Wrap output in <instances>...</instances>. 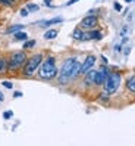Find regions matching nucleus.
<instances>
[{
  "label": "nucleus",
  "instance_id": "nucleus-1",
  "mask_svg": "<svg viewBox=\"0 0 135 146\" xmlns=\"http://www.w3.org/2000/svg\"><path fill=\"white\" fill-rule=\"evenodd\" d=\"M57 72H59V66H57L56 56L52 53H47L43 59V62H41L38 71H37V78L41 81L50 83V81L56 80Z\"/></svg>",
  "mask_w": 135,
  "mask_h": 146
},
{
  "label": "nucleus",
  "instance_id": "nucleus-2",
  "mask_svg": "<svg viewBox=\"0 0 135 146\" xmlns=\"http://www.w3.org/2000/svg\"><path fill=\"white\" fill-rule=\"evenodd\" d=\"M78 61L77 56H68L63 59V62L59 68V72H57V77H56V83L62 87H66L69 86L72 81H71V74H72V68L75 65V62Z\"/></svg>",
  "mask_w": 135,
  "mask_h": 146
},
{
  "label": "nucleus",
  "instance_id": "nucleus-3",
  "mask_svg": "<svg viewBox=\"0 0 135 146\" xmlns=\"http://www.w3.org/2000/svg\"><path fill=\"white\" fill-rule=\"evenodd\" d=\"M44 53L43 52H38V53H32L31 56L27 58V61H25L22 70H21V75L24 78H32V77L37 75V71L41 65L44 59Z\"/></svg>",
  "mask_w": 135,
  "mask_h": 146
},
{
  "label": "nucleus",
  "instance_id": "nucleus-4",
  "mask_svg": "<svg viewBox=\"0 0 135 146\" xmlns=\"http://www.w3.org/2000/svg\"><path fill=\"white\" fill-rule=\"evenodd\" d=\"M28 58L27 50H13L7 55V62H9V74H21V70Z\"/></svg>",
  "mask_w": 135,
  "mask_h": 146
},
{
  "label": "nucleus",
  "instance_id": "nucleus-5",
  "mask_svg": "<svg viewBox=\"0 0 135 146\" xmlns=\"http://www.w3.org/2000/svg\"><path fill=\"white\" fill-rule=\"evenodd\" d=\"M121 83H122V72L117 68H110V74L107 75V78L103 84V89L106 93H109L110 96L116 94L121 89Z\"/></svg>",
  "mask_w": 135,
  "mask_h": 146
},
{
  "label": "nucleus",
  "instance_id": "nucleus-6",
  "mask_svg": "<svg viewBox=\"0 0 135 146\" xmlns=\"http://www.w3.org/2000/svg\"><path fill=\"white\" fill-rule=\"evenodd\" d=\"M98 24L100 19L97 13H87L85 18H82V21L79 22V27L82 30H92V28H97Z\"/></svg>",
  "mask_w": 135,
  "mask_h": 146
},
{
  "label": "nucleus",
  "instance_id": "nucleus-7",
  "mask_svg": "<svg viewBox=\"0 0 135 146\" xmlns=\"http://www.w3.org/2000/svg\"><path fill=\"white\" fill-rule=\"evenodd\" d=\"M109 74H110V65L101 64L97 70V74H96V87H103V84H104Z\"/></svg>",
  "mask_w": 135,
  "mask_h": 146
},
{
  "label": "nucleus",
  "instance_id": "nucleus-8",
  "mask_svg": "<svg viewBox=\"0 0 135 146\" xmlns=\"http://www.w3.org/2000/svg\"><path fill=\"white\" fill-rule=\"evenodd\" d=\"M97 64V56L96 55H87V58L84 59V62H81V75H84L87 71L92 70Z\"/></svg>",
  "mask_w": 135,
  "mask_h": 146
},
{
  "label": "nucleus",
  "instance_id": "nucleus-9",
  "mask_svg": "<svg viewBox=\"0 0 135 146\" xmlns=\"http://www.w3.org/2000/svg\"><path fill=\"white\" fill-rule=\"evenodd\" d=\"M96 74H97V70L92 68V70L87 71L82 75V81L85 84V87H96Z\"/></svg>",
  "mask_w": 135,
  "mask_h": 146
},
{
  "label": "nucleus",
  "instance_id": "nucleus-10",
  "mask_svg": "<svg viewBox=\"0 0 135 146\" xmlns=\"http://www.w3.org/2000/svg\"><path fill=\"white\" fill-rule=\"evenodd\" d=\"M65 19L62 18V16H56V18H50V19H41V21H37L35 24L40 25L41 28H50V27H53V25H57V24H62Z\"/></svg>",
  "mask_w": 135,
  "mask_h": 146
},
{
  "label": "nucleus",
  "instance_id": "nucleus-11",
  "mask_svg": "<svg viewBox=\"0 0 135 146\" xmlns=\"http://www.w3.org/2000/svg\"><path fill=\"white\" fill-rule=\"evenodd\" d=\"M125 92L135 96V74H129L125 77Z\"/></svg>",
  "mask_w": 135,
  "mask_h": 146
},
{
  "label": "nucleus",
  "instance_id": "nucleus-12",
  "mask_svg": "<svg viewBox=\"0 0 135 146\" xmlns=\"http://www.w3.org/2000/svg\"><path fill=\"white\" fill-rule=\"evenodd\" d=\"M9 74V62L6 55H0V77Z\"/></svg>",
  "mask_w": 135,
  "mask_h": 146
},
{
  "label": "nucleus",
  "instance_id": "nucleus-13",
  "mask_svg": "<svg viewBox=\"0 0 135 146\" xmlns=\"http://www.w3.org/2000/svg\"><path fill=\"white\" fill-rule=\"evenodd\" d=\"M81 77V62L79 61H77L75 62V65H73V68H72V74H71V81L73 83V81H77L78 78Z\"/></svg>",
  "mask_w": 135,
  "mask_h": 146
},
{
  "label": "nucleus",
  "instance_id": "nucleus-14",
  "mask_svg": "<svg viewBox=\"0 0 135 146\" xmlns=\"http://www.w3.org/2000/svg\"><path fill=\"white\" fill-rule=\"evenodd\" d=\"M90 36H91V41H101L104 38V34L100 30H96V28L90 30Z\"/></svg>",
  "mask_w": 135,
  "mask_h": 146
},
{
  "label": "nucleus",
  "instance_id": "nucleus-15",
  "mask_svg": "<svg viewBox=\"0 0 135 146\" xmlns=\"http://www.w3.org/2000/svg\"><path fill=\"white\" fill-rule=\"evenodd\" d=\"M59 36V31L54 30V28H47L43 34V38L44 40H54L56 37Z\"/></svg>",
  "mask_w": 135,
  "mask_h": 146
},
{
  "label": "nucleus",
  "instance_id": "nucleus-16",
  "mask_svg": "<svg viewBox=\"0 0 135 146\" xmlns=\"http://www.w3.org/2000/svg\"><path fill=\"white\" fill-rule=\"evenodd\" d=\"M21 30H25V25L24 24H13V25H9V27L6 28L5 34H15Z\"/></svg>",
  "mask_w": 135,
  "mask_h": 146
},
{
  "label": "nucleus",
  "instance_id": "nucleus-17",
  "mask_svg": "<svg viewBox=\"0 0 135 146\" xmlns=\"http://www.w3.org/2000/svg\"><path fill=\"white\" fill-rule=\"evenodd\" d=\"M37 46V40H34V38H27L25 41H22V49L24 50H31V49H34Z\"/></svg>",
  "mask_w": 135,
  "mask_h": 146
},
{
  "label": "nucleus",
  "instance_id": "nucleus-18",
  "mask_svg": "<svg viewBox=\"0 0 135 146\" xmlns=\"http://www.w3.org/2000/svg\"><path fill=\"white\" fill-rule=\"evenodd\" d=\"M110 98H112V96H110L109 93H106L104 90H101V92L98 93V96H97V100L106 105V104H109V102H110Z\"/></svg>",
  "mask_w": 135,
  "mask_h": 146
},
{
  "label": "nucleus",
  "instance_id": "nucleus-19",
  "mask_svg": "<svg viewBox=\"0 0 135 146\" xmlns=\"http://www.w3.org/2000/svg\"><path fill=\"white\" fill-rule=\"evenodd\" d=\"M82 33H84V30H82L81 27H75V28H73V31H72V34H71V37H72L75 41H81Z\"/></svg>",
  "mask_w": 135,
  "mask_h": 146
},
{
  "label": "nucleus",
  "instance_id": "nucleus-20",
  "mask_svg": "<svg viewBox=\"0 0 135 146\" xmlns=\"http://www.w3.org/2000/svg\"><path fill=\"white\" fill-rule=\"evenodd\" d=\"M27 38H28V34L25 33V31H22V30L13 34V40H15V41H25Z\"/></svg>",
  "mask_w": 135,
  "mask_h": 146
},
{
  "label": "nucleus",
  "instance_id": "nucleus-21",
  "mask_svg": "<svg viewBox=\"0 0 135 146\" xmlns=\"http://www.w3.org/2000/svg\"><path fill=\"white\" fill-rule=\"evenodd\" d=\"M25 7L28 9V12H29V13H35V12H38V11H40V6H38L37 3H32V2H28L27 5H25Z\"/></svg>",
  "mask_w": 135,
  "mask_h": 146
},
{
  "label": "nucleus",
  "instance_id": "nucleus-22",
  "mask_svg": "<svg viewBox=\"0 0 135 146\" xmlns=\"http://www.w3.org/2000/svg\"><path fill=\"white\" fill-rule=\"evenodd\" d=\"M2 86H3L5 89H9V90L13 89V83L9 81V80H3V81H2Z\"/></svg>",
  "mask_w": 135,
  "mask_h": 146
},
{
  "label": "nucleus",
  "instance_id": "nucleus-23",
  "mask_svg": "<svg viewBox=\"0 0 135 146\" xmlns=\"http://www.w3.org/2000/svg\"><path fill=\"white\" fill-rule=\"evenodd\" d=\"M12 117H13V111H10V109H7L3 112V119H10Z\"/></svg>",
  "mask_w": 135,
  "mask_h": 146
},
{
  "label": "nucleus",
  "instance_id": "nucleus-24",
  "mask_svg": "<svg viewBox=\"0 0 135 146\" xmlns=\"http://www.w3.org/2000/svg\"><path fill=\"white\" fill-rule=\"evenodd\" d=\"M19 15L22 16V18H27V16L29 15V12H28V9H27V7H21V9H19Z\"/></svg>",
  "mask_w": 135,
  "mask_h": 146
},
{
  "label": "nucleus",
  "instance_id": "nucleus-25",
  "mask_svg": "<svg viewBox=\"0 0 135 146\" xmlns=\"http://www.w3.org/2000/svg\"><path fill=\"white\" fill-rule=\"evenodd\" d=\"M113 9H115L116 12H122V3H121V2H115V3H113Z\"/></svg>",
  "mask_w": 135,
  "mask_h": 146
},
{
  "label": "nucleus",
  "instance_id": "nucleus-26",
  "mask_svg": "<svg viewBox=\"0 0 135 146\" xmlns=\"http://www.w3.org/2000/svg\"><path fill=\"white\" fill-rule=\"evenodd\" d=\"M43 3H44V6L48 7V9H53V7H56V6H53V0H43Z\"/></svg>",
  "mask_w": 135,
  "mask_h": 146
},
{
  "label": "nucleus",
  "instance_id": "nucleus-27",
  "mask_svg": "<svg viewBox=\"0 0 135 146\" xmlns=\"http://www.w3.org/2000/svg\"><path fill=\"white\" fill-rule=\"evenodd\" d=\"M122 52H123V56H125V58H128L129 53H131V46H126V44H125V49L122 50Z\"/></svg>",
  "mask_w": 135,
  "mask_h": 146
},
{
  "label": "nucleus",
  "instance_id": "nucleus-28",
  "mask_svg": "<svg viewBox=\"0 0 135 146\" xmlns=\"http://www.w3.org/2000/svg\"><path fill=\"white\" fill-rule=\"evenodd\" d=\"M126 34H128V25H125V27H122V30H121V37L126 36Z\"/></svg>",
  "mask_w": 135,
  "mask_h": 146
},
{
  "label": "nucleus",
  "instance_id": "nucleus-29",
  "mask_svg": "<svg viewBox=\"0 0 135 146\" xmlns=\"http://www.w3.org/2000/svg\"><path fill=\"white\" fill-rule=\"evenodd\" d=\"M122 47H123V46L121 44V43H119V44H116V46H115V53H121V52H122Z\"/></svg>",
  "mask_w": 135,
  "mask_h": 146
},
{
  "label": "nucleus",
  "instance_id": "nucleus-30",
  "mask_svg": "<svg viewBox=\"0 0 135 146\" xmlns=\"http://www.w3.org/2000/svg\"><path fill=\"white\" fill-rule=\"evenodd\" d=\"M128 41H129V38H128V37H126V36H123V37H122V40H121L119 43H121V44H122V46H125V44H128Z\"/></svg>",
  "mask_w": 135,
  "mask_h": 146
},
{
  "label": "nucleus",
  "instance_id": "nucleus-31",
  "mask_svg": "<svg viewBox=\"0 0 135 146\" xmlns=\"http://www.w3.org/2000/svg\"><path fill=\"white\" fill-rule=\"evenodd\" d=\"M79 2V0H68V2H66V5L65 6H72V5H75V3H78Z\"/></svg>",
  "mask_w": 135,
  "mask_h": 146
},
{
  "label": "nucleus",
  "instance_id": "nucleus-32",
  "mask_svg": "<svg viewBox=\"0 0 135 146\" xmlns=\"http://www.w3.org/2000/svg\"><path fill=\"white\" fill-rule=\"evenodd\" d=\"M24 94H22V92H13V98L16 99V98H22Z\"/></svg>",
  "mask_w": 135,
  "mask_h": 146
},
{
  "label": "nucleus",
  "instance_id": "nucleus-33",
  "mask_svg": "<svg viewBox=\"0 0 135 146\" xmlns=\"http://www.w3.org/2000/svg\"><path fill=\"white\" fill-rule=\"evenodd\" d=\"M101 61H103V64H109V59L106 56H101Z\"/></svg>",
  "mask_w": 135,
  "mask_h": 146
},
{
  "label": "nucleus",
  "instance_id": "nucleus-34",
  "mask_svg": "<svg viewBox=\"0 0 135 146\" xmlns=\"http://www.w3.org/2000/svg\"><path fill=\"white\" fill-rule=\"evenodd\" d=\"M88 13H98V9H90Z\"/></svg>",
  "mask_w": 135,
  "mask_h": 146
},
{
  "label": "nucleus",
  "instance_id": "nucleus-35",
  "mask_svg": "<svg viewBox=\"0 0 135 146\" xmlns=\"http://www.w3.org/2000/svg\"><path fill=\"white\" fill-rule=\"evenodd\" d=\"M5 100V94H3V92H0V102H3Z\"/></svg>",
  "mask_w": 135,
  "mask_h": 146
},
{
  "label": "nucleus",
  "instance_id": "nucleus-36",
  "mask_svg": "<svg viewBox=\"0 0 135 146\" xmlns=\"http://www.w3.org/2000/svg\"><path fill=\"white\" fill-rule=\"evenodd\" d=\"M128 12H129V9H128V7H126V9H123V12H122V15L125 16V15H126V13H128Z\"/></svg>",
  "mask_w": 135,
  "mask_h": 146
},
{
  "label": "nucleus",
  "instance_id": "nucleus-37",
  "mask_svg": "<svg viewBox=\"0 0 135 146\" xmlns=\"http://www.w3.org/2000/svg\"><path fill=\"white\" fill-rule=\"evenodd\" d=\"M132 16H134L132 13H129V15H128V22H131V21H132Z\"/></svg>",
  "mask_w": 135,
  "mask_h": 146
},
{
  "label": "nucleus",
  "instance_id": "nucleus-38",
  "mask_svg": "<svg viewBox=\"0 0 135 146\" xmlns=\"http://www.w3.org/2000/svg\"><path fill=\"white\" fill-rule=\"evenodd\" d=\"M134 2H135V0H125V3H128V5L129 3H134Z\"/></svg>",
  "mask_w": 135,
  "mask_h": 146
},
{
  "label": "nucleus",
  "instance_id": "nucleus-39",
  "mask_svg": "<svg viewBox=\"0 0 135 146\" xmlns=\"http://www.w3.org/2000/svg\"><path fill=\"white\" fill-rule=\"evenodd\" d=\"M12 2H13V3L16 5V3H18V2H21V0H12Z\"/></svg>",
  "mask_w": 135,
  "mask_h": 146
}]
</instances>
